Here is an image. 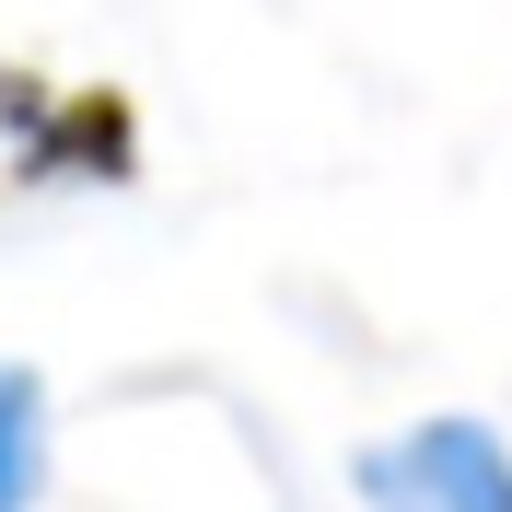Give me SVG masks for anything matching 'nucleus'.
Wrapping results in <instances>:
<instances>
[{"instance_id": "f03ea898", "label": "nucleus", "mask_w": 512, "mask_h": 512, "mask_svg": "<svg viewBox=\"0 0 512 512\" xmlns=\"http://www.w3.org/2000/svg\"><path fill=\"white\" fill-rule=\"evenodd\" d=\"M47 501V384L24 361H0V512Z\"/></svg>"}, {"instance_id": "f257e3e1", "label": "nucleus", "mask_w": 512, "mask_h": 512, "mask_svg": "<svg viewBox=\"0 0 512 512\" xmlns=\"http://www.w3.org/2000/svg\"><path fill=\"white\" fill-rule=\"evenodd\" d=\"M361 512H512V443L478 408H419L350 454Z\"/></svg>"}]
</instances>
